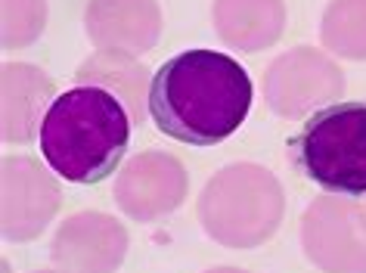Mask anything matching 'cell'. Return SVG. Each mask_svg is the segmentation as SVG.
<instances>
[{
    "label": "cell",
    "instance_id": "2e32d148",
    "mask_svg": "<svg viewBox=\"0 0 366 273\" xmlns=\"http://www.w3.org/2000/svg\"><path fill=\"white\" fill-rule=\"evenodd\" d=\"M205 273H249V270H239V267H212Z\"/></svg>",
    "mask_w": 366,
    "mask_h": 273
},
{
    "label": "cell",
    "instance_id": "ac0fdd59",
    "mask_svg": "<svg viewBox=\"0 0 366 273\" xmlns=\"http://www.w3.org/2000/svg\"><path fill=\"white\" fill-rule=\"evenodd\" d=\"M34 273H69V270H62V267H59V270H34Z\"/></svg>",
    "mask_w": 366,
    "mask_h": 273
},
{
    "label": "cell",
    "instance_id": "4fadbf2b",
    "mask_svg": "<svg viewBox=\"0 0 366 273\" xmlns=\"http://www.w3.org/2000/svg\"><path fill=\"white\" fill-rule=\"evenodd\" d=\"M75 78L81 87H103L112 96L122 99V106L127 109V115H131V121L137 127L146 121V115H149V90H152L155 75H149V69L143 62H137L131 53L99 50L81 62Z\"/></svg>",
    "mask_w": 366,
    "mask_h": 273
},
{
    "label": "cell",
    "instance_id": "30bf717a",
    "mask_svg": "<svg viewBox=\"0 0 366 273\" xmlns=\"http://www.w3.org/2000/svg\"><path fill=\"white\" fill-rule=\"evenodd\" d=\"M84 31L99 50L146 53L159 44V0H87Z\"/></svg>",
    "mask_w": 366,
    "mask_h": 273
},
{
    "label": "cell",
    "instance_id": "5bb4252c",
    "mask_svg": "<svg viewBox=\"0 0 366 273\" xmlns=\"http://www.w3.org/2000/svg\"><path fill=\"white\" fill-rule=\"evenodd\" d=\"M320 38L342 59H366V0H329Z\"/></svg>",
    "mask_w": 366,
    "mask_h": 273
},
{
    "label": "cell",
    "instance_id": "52a82bcc",
    "mask_svg": "<svg viewBox=\"0 0 366 273\" xmlns=\"http://www.w3.org/2000/svg\"><path fill=\"white\" fill-rule=\"evenodd\" d=\"M59 184L38 159L0 162V230L6 242H31L59 212Z\"/></svg>",
    "mask_w": 366,
    "mask_h": 273
},
{
    "label": "cell",
    "instance_id": "6da1fadb",
    "mask_svg": "<svg viewBox=\"0 0 366 273\" xmlns=\"http://www.w3.org/2000/svg\"><path fill=\"white\" fill-rule=\"evenodd\" d=\"M252 109V78L239 62L214 50H187L155 71L149 115L171 140L217 147L239 131Z\"/></svg>",
    "mask_w": 366,
    "mask_h": 273
},
{
    "label": "cell",
    "instance_id": "3957f363",
    "mask_svg": "<svg viewBox=\"0 0 366 273\" xmlns=\"http://www.w3.org/2000/svg\"><path fill=\"white\" fill-rule=\"evenodd\" d=\"M196 208L214 242L227 249H254L280 230L286 196L267 168L239 162L208 180Z\"/></svg>",
    "mask_w": 366,
    "mask_h": 273
},
{
    "label": "cell",
    "instance_id": "8992f818",
    "mask_svg": "<svg viewBox=\"0 0 366 273\" xmlns=\"http://www.w3.org/2000/svg\"><path fill=\"white\" fill-rule=\"evenodd\" d=\"M301 245L323 273H366V227L351 196H317L301 217Z\"/></svg>",
    "mask_w": 366,
    "mask_h": 273
},
{
    "label": "cell",
    "instance_id": "7c38bea8",
    "mask_svg": "<svg viewBox=\"0 0 366 273\" xmlns=\"http://www.w3.org/2000/svg\"><path fill=\"white\" fill-rule=\"evenodd\" d=\"M212 22L227 47L258 53L280 41L286 29V4L282 0H214Z\"/></svg>",
    "mask_w": 366,
    "mask_h": 273
},
{
    "label": "cell",
    "instance_id": "7a4b0ae2",
    "mask_svg": "<svg viewBox=\"0 0 366 273\" xmlns=\"http://www.w3.org/2000/svg\"><path fill=\"white\" fill-rule=\"evenodd\" d=\"M131 124L122 99L109 90L71 87L53 99L44 115L41 152L59 177L71 184H97L124 159Z\"/></svg>",
    "mask_w": 366,
    "mask_h": 273
},
{
    "label": "cell",
    "instance_id": "277c9868",
    "mask_svg": "<svg viewBox=\"0 0 366 273\" xmlns=\"http://www.w3.org/2000/svg\"><path fill=\"white\" fill-rule=\"evenodd\" d=\"M295 168L332 196H366V103H332L289 140Z\"/></svg>",
    "mask_w": 366,
    "mask_h": 273
},
{
    "label": "cell",
    "instance_id": "9c48e42d",
    "mask_svg": "<svg viewBox=\"0 0 366 273\" xmlns=\"http://www.w3.org/2000/svg\"><path fill=\"white\" fill-rule=\"evenodd\" d=\"M53 261L69 273H115L127 254V230L103 212H78L56 230Z\"/></svg>",
    "mask_w": 366,
    "mask_h": 273
},
{
    "label": "cell",
    "instance_id": "8fae6325",
    "mask_svg": "<svg viewBox=\"0 0 366 273\" xmlns=\"http://www.w3.org/2000/svg\"><path fill=\"white\" fill-rule=\"evenodd\" d=\"M53 78L38 66L4 62L0 66V134L4 143H31L41 136V115L53 106Z\"/></svg>",
    "mask_w": 366,
    "mask_h": 273
},
{
    "label": "cell",
    "instance_id": "5b68a950",
    "mask_svg": "<svg viewBox=\"0 0 366 273\" xmlns=\"http://www.w3.org/2000/svg\"><path fill=\"white\" fill-rule=\"evenodd\" d=\"M345 90V75L323 50L292 47L270 62L264 75V99L280 118H305L332 106Z\"/></svg>",
    "mask_w": 366,
    "mask_h": 273
},
{
    "label": "cell",
    "instance_id": "9a60e30c",
    "mask_svg": "<svg viewBox=\"0 0 366 273\" xmlns=\"http://www.w3.org/2000/svg\"><path fill=\"white\" fill-rule=\"evenodd\" d=\"M47 25V0H0V44L22 50L41 38Z\"/></svg>",
    "mask_w": 366,
    "mask_h": 273
},
{
    "label": "cell",
    "instance_id": "e0dca14e",
    "mask_svg": "<svg viewBox=\"0 0 366 273\" xmlns=\"http://www.w3.org/2000/svg\"><path fill=\"white\" fill-rule=\"evenodd\" d=\"M357 208H360V221L366 227V196H360V202H357Z\"/></svg>",
    "mask_w": 366,
    "mask_h": 273
},
{
    "label": "cell",
    "instance_id": "ba28073f",
    "mask_svg": "<svg viewBox=\"0 0 366 273\" xmlns=\"http://www.w3.org/2000/svg\"><path fill=\"white\" fill-rule=\"evenodd\" d=\"M115 205L127 217L140 224L177 212L187 199V171L171 152L146 149L124 162L122 174L115 177Z\"/></svg>",
    "mask_w": 366,
    "mask_h": 273
}]
</instances>
